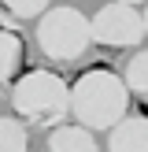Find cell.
<instances>
[{
    "label": "cell",
    "instance_id": "cell-1",
    "mask_svg": "<svg viewBox=\"0 0 148 152\" xmlns=\"http://www.w3.org/2000/svg\"><path fill=\"white\" fill-rule=\"evenodd\" d=\"M11 108L22 126L52 130L70 115V86L56 71H26L11 86Z\"/></svg>",
    "mask_w": 148,
    "mask_h": 152
},
{
    "label": "cell",
    "instance_id": "cell-2",
    "mask_svg": "<svg viewBox=\"0 0 148 152\" xmlns=\"http://www.w3.org/2000/svg\"><path fill=\"white\" fill-rule=\"evenodd\" d=\"M130 111V89L107 67L85 71L70 86V115L85 130H111Z\"/></svg>",
    "mask_w": 148,
    "mask_h": 152
},
{
    "label": "cell",
    "instance_id": "cell-3",
    "mask_svg": "<svg viewBox=\"0 0 148 152\" xmlns=\"http://www.w3.org/2000/svg\"><path fill=\"white\" fill-rule=\"evenodd\" d=\"M33 37H37V48L52 63H78L93 45L89 19L78 7H48V11H41Z\"/></svg>",
    "mask_w": 148,
    "mask_h": 152
},
{
    "label": "cell",
    "instance_id": "cell-4",
    "mask_svg": "<svg viewBox=\"0 0 148 152\" xmlns=\"http://www.w3.org/2000/svg\"><path fill=\"white\" fill-rule=\"evenodd\" d=\"M89 34L104 48H137L144 41V19H141V11L133 4L111 0L89 19Z\"/></svg>",
    "mask_w": 148,
    "mask_h": 152
},
{
    "label": "cell",
    "instance_id": "cell-5",
    "mask_svg": "<svg viewBox=\"0 0 148 152\" xmlns=\"http://www.w3.org/2000/svg\"><path fill=\"white\" fill-rule=\"evenodd\" d=\"M107 152H148V115H122L107 130Z\"/></svg>",
    "mask_w": 148,
    "mask_h": 152
},
{
    "label": "cell",
    "instance_id": "cell-6",
    "mask_svg": "<svg viewBox=\"0 0 148 152\" xmlns=\"http://www.w3.org/2000/svg\"><path fill=\"white\" fill-rule=\"evenodd\" d=\"M44 152H100V145L85 126H52Z\"/></svg>",
    "mask_w": 148,
    "mask_h": 152
},
{
    "label": "cell",
    "instance_id": "cell-7",
    "mask_svg": "<svg viewBox=\"0 0 148 152\" xmlns=\"http://www.w3.org/2000/svg\"><path fill=\"white\" fill-rule=\"evenodd\" d=\"M22 71V37L0 26V86H11Z\"/></svg>",
    "mask_w": 148,
    "mask_h": 152
},
{
    "label": "cell",
    "instance_id": "cell-8",
    "mask_svg": "<svg viewBox=\"0 0 148 152\" xmlns=\"http://www.w3.org/2000/svg\"><path fill=\"white\" fill-rule=\"evenodd\" d=\"M122 82H126V89H130V96H141V100L148 104V48L133 52V59L126 63Z\"/></svg>",
    "mask_w": 148,
    "mask_h": 152
},
{
    "label": "cell",
    "instance_id": "cell-9",
    "mask_svg": "<svg viewBox=\"0 0 148 152\" xmlns=\"http://www.w3.org/2000/svg\"><path fill=\"white\" fill-rule=\"evenodd\" d=\"M0 152H30V134L19 119L0 115Z\"/></svg>",
    "mask_w": 148,
    "mask_h": 152
},
{
    "label": "cell",
    "instance_id": "cell-10",
    "mask_svg": "<svg viewBox=\"0 0 148 152\" xmlns=\"http://www.w3.org/2000/svg\"><path fill=\"white\" fill-rule=\"evenodd\" d=\"M0 4H4L15 19H37L41 11L52 7V0H0Z\"/></svg>",
    "mask_w": 148,
    "mask_h": 152
},
{
    "label": "cell",
    "instance_id": "cell-11",
    "mask_svg": "<svg viewBox=\"0 0 148 152\" xmlns=\"http://www.w3.org/2000/svg\"><path fill=\"white\" fill-rule=\"evenodd\" d=\"M144 4H148V0H144ZM141 19H144V37H148V7L141 11Z\"/></svg>",
    "mask_w": 148,
    "mask_h": 152
},
{
    "label": "cell",
    "instance_id": "cell-12",
    "mask_svg": "<svg viewBox=\"0 0 148 152\" xmlns=\"http://www.w3.org/2000/svg\"><path fill=\"white\" fill-rule=\"evenodd\" d=\"M118 4H133V7H137V4H144V0H118Z\"/></svg>",
    "mask_w": 148,
    "mask_h": 152
}]
</instances>
